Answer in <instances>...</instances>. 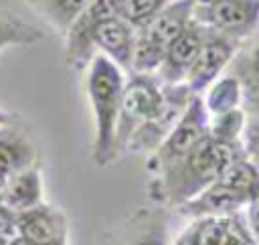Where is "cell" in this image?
<instances>
[{
	"instance_id": "25",
	"label": "cell",
	"mask_w": 259,
	"mask_h": 245,
	"mask_svg": "<svg viewBox=\"0 0 259 245\" xmlns=\"http://www.w3.org/2000/svg\"><path fill=\"white\" fill-rule=\"evenodd\" d=\"M245 223H247L249 233L253 235V239L259 243V198H255V200H251V202H249Z\"/></svg>"
},
{
	"instance_id": "28",
	"label": "cell",
	"mask_w": 259,
	"mask_h": 245,
	"mask_svg": "<svg viewBox=\"0 0 259 245\" xmlns=\"http://www.w3.org/2000/svg\"><path fill=\"white\" fill-rule=\"evenodd\" d=\"M12 115L6 111V109H2L0 107V128H12Z\"/></svg>"
},
{
	"instance_id": "17",
	"label": "cell",
	"mask_w": 259,
	"mask_h": 245,
	"mask_svg": "<svg viewBox=\"0 0 259 245\" xmlns=\"http://www.w3.org/2000/svg\"><path fill=\"white\" fill-rule=\"evenodd\" d=\"M219 182L245 194L249 200L259 198V170L247 158H239L233 164H229L221 172Z\"/></svg>"
},
{
	"instance_id": "9",
	"label": "cell",
	"mask_w": 259,
	"mask_h": 245,
	"mask_svg": "<svg viewBox=\"0 0 259 245\" xmlns=\"http://www.w3.org/2000/svg\"><path fill=\"white\" fill-rule=\"evenodd\" d=\"M176 245H259L239 213L223 217H198L182 231Z\"/></svg>"
},
{
	"instance_id": "6",
	"label": "cell",
	"mask_w": 259,
	"mask_h": 245,
	"mask_svg": "<svg viewBox=\"0 0 259 245\" xmlns=\"http://www.w3.org/2000/svg\"><path fill=\"white\" fill-rule=\"evenodd\" d=\"M241 47L239 38L227 36L223 32L210 30L204 26V36H202V45L198 49V55L184 79L186 89L192 95H200L204 93V89L217 79L221 77V73L225 71V67L235 59L237 51Z\"/></svg>"
},
{
	"instance_id": "26",
	"label": "cell",
	"mask_w": 259,
	"mask_h": 245,
	"mask_svg": "<svg viewBox=\"0 0 259 245\" xmlns=\"http://www.w3.org/2000/svg\"><path fill=\"white\" fill-rule=\"evenodd\" d=\"M243 103H247L253 115L259 117V83L243 87Z\"/></svg>"
},
{
	"instance_id": "35",
	"label": "cell",
	"mask_w": 259,
	"mask_h": 245,
	"mask_svg": "<svg viewBox=\"0 0 259 245\" xmlns=\"http://www.w3.org/2000/svg\"><path fill=\"white\" fill-rule=\"evenodd\" d=\"M0 130H2V128H0Z\"/></svg>"
},
{
	"instance_id": "27",
	"label": "cell",
	"mask_w": 259,
	"mask_h": 245,
	"mask_svg": "<svg viewBox=\"0 0 259 245\" xmlns=\"http://www.w3.org/2000/svg\"><path fill=\"white\" fill-rule=\"evenodd\" d=\"M8 245H36V243L26 239V237H22V235H14V237L8 239Z\"/></svg>"
},
{
	"instance_id": "11",
	"label": "cell",
	"mask_w": 259,
	"mask_h": 245,
	"mask_svg": "<svg viewBox=\"0 0 259 245\" xmlns=\"http://www.w3.org/2000/svg\"><path fill=\"white\" fill-rule=\"evenodd\" d=\"M134 40H136V30L127 22H123L119 16L101 20L93 30L95 51H101L99 55L107 57L121 71H130L132 67Z\"/></svg>"
},
{
	"instance_id": "30",
	"label": "cell",
	"mask_w": 259,
	"mask_h": 245,
	"mask_svg": "<svg viewBox=\"0 0 259 245\" xmlns=\"http://www.w3.org/2000/svg\"><path fill=\"white\" fill-rule=\"evenodd\" d=\"M6 180H8V178H0V202L4 200V190H6Z\"/></svg>"
},
{
	"instance_id": "24",
	"label": "cell",
	"mask_w": 259,
	"mask_h": 245,
	"mask_svg": "<svg viewBox=\"0 0 259 245\" xmlns=\"http://www.w3.org/2000/svg\"><path fill=\"white\" fill-rule=\"evenodd\" d=\"M16 235V213L0 202V237L10 239Z\"/></svg>"
},
{
	"instance_id": "18",
	"label": "cell",
	"mask_w": 259,
	"mask_h": 245,
	"mask_svg": "<svg viewBox=\"0 0 259 245\" xmlns=\"http://www.w3.org/2000/svg\"><path fill=\"white\" fill-rule=\"evenodd\" d=\"M45 38V32L34 24L16 16H0V51L6 47H28Z\"/></svg>"
},
{
	"instance_id": "34",
	"label": "cell",
	"mask_w": 259,
	"mask_h": 245,
	"mask_svg": "<svg viewBox=\"0 0 259 245\" xmlns=\"http://www.w3.org/2000/svg\"><path fill=\"white\" fill-rule=\"evenodd\" d=\"M51 245H65V241L63 243H51Z\"/></svg>"
},
{
	"instance_id": "31",
	"label": "cell",
	"mask_w": 259,
	"mask_h": 245,
	"mask_svg": "<svg viewBox=\"0 0 259 245\" xmlns=\"http://www.w3.org/2000/svg\"><path fill=\"white\" fill-rule=\"evenodd\" d=\"M26 2H28V4L32 6V8H38V6H40V4L45 2V0H26Z\"/></svg>"
},
{
	"instance_id": "20",
	"label": "cell",
	"mask_w": 259,
	"mask_h": 245,
	"mask_svg": "<svg viewBox=\"0 0 259 245\" xmlns=\"http://www.w3.org/2000/svg\"><path fill=\"white\" fill-rule=\"evenodd\" d=\"M247 115L245 109H231L227 113L210 115L208 117V136L217 142L225 144H241L243 128H245Z\"/></svg>"
},
{
	"instance_id": "19",
	"label": "cell",
	"mask_w": 259,
	"mask_h": 245,
	"mask_svg": "<svg viewBox=\"0 0 259 245\" xmlns=\"http://www.w3.org/2000/svg\"><path fill=\"white\" fill-rule=\"evenodd\" d=\"M172 0H119L117 16L134 30L148 26Z\"/></svg>"
},
{
	"instance_id": "5",
	"label": "cell",
	"mask_w": 259,
	"mask_h": 245,
	"mask_svg": "<svg viewBox=\"0 0 259 245\" xmlns=\"http://www.w3.org/2000/svg\"><path fill=\"white\" fill-rule=\"evenodd\" d=\"M208 134V113L202 105L200 95H192L188 105L184 107L182 115L162 140V144L152 152L148 160V170L158 174L168 166L176 164L184 156H188L196 144Z\"/></svg>"
},
{
	"instance_id": "29",
	"label": "cell",
	"mask_w": 259,
	"mask_h": 245,
	"mask_svg": "<svg viewBox=\"0 0 259 245\" xmlns=\"http://www.w3.org/2000/svg\"><path fill=\"white\" fill-rule=\"evenodd\" d=\"M134 245H166L162 239H158V237H148V239H140L138 243H134Z\"/></svg>"
},
{
	"instance_id": "1",
	"label": "cell",
	"mask_w": 259,
	"mask_h": 245,
	"mask_svg": "<svg viewBox=\"0 0 259 245\" xmlns=\"http://www.w3.org/2000/svg\"><path fill=\"white\" fill-rule=\"evenodd\" d=\"M239 158H245L241 144L217 142L206 134L188 156L154 174L152 198L180 207L217 182L221 172Z\"/></svg>"
},
{
	"instance_id": "32",
	"label": "cell",
	"mask_w": 259,
	"mask_h": 245,
	"mask_svg": "<svg viewBox=\"0 0 259 245\" xmlns=\"http://www.w3.org/2000/svg\"><path fill=\"white\" fill-rule=\"evenodd\" d=\"M212 2H221V0H194V4H212Z\"/></svg>"
},
{
	"instance_id": "15",
	"label": "cell",
	"mask_w": 259,
	"mask_h": 245,
	"mask_svg": "<svg viewBox=\"0 0 259 245\" xmlns=\"http://www.w3.org/2000/svg\"><path fill=\"white\" fill-rule=\"evenodd\" d=\"M40 198H42V180L36 166L24 168L6 180L2 205H6L10 211L22 213L26 209L40 205Z\"/></svg>"
},
{
	"instance_id": "10",
	"label": "cell",
	"mask_w": 259,
	"mask_h": 245,
	"mask_svg": "<svg viewBox=\"0 0 259 245\" xmlns=\"http://www.w3.org/2000/svg\"><path fill=\"white\" fill-rule=\"evenodd\" d=\"M202 36H204V26L192 18V22L166 49L164 59L156 71V77L166 85L184 83V79L198 55V49L202 45Z\"/></svg>"
},
{
	"instance_id": "16",
	"label": "cell",
	"mask_w": 259,
	"mask_h": 245,
	"mask_svg": "<svg viewBox=\"0 0 259 245\" xmlns=\"http://www.w3.org/2000/svg\"><path fill=\"white\" fill-rule=\"evenodd\" d=\"M200 99L208 117L227 113L243 105V85L237 75H221L204 89V95H200Z\"/></svg>"
},
{
	"instance_id": "4",
	"label": "cell",
	"mask_w": 259,
	"mask_h": 245,
	"mask_svg": "<svg viewBox=\"0 0 259 245\" xmlns=\"http://www.w3.org/2000/svg\"><path fill=\"white\" fill-rule=\"evenodd\" d=\"M164 109V85L156 75L132 73L130 81L123 83L117 128H115V150L117 158L125 152V146L136 130L154 121Z\"/></svg>"
},
{
	"instance_id": "2",
	"label": "cell",
	"mask_w": 259,
	"mask_h": 245,
	"mask_svg": "<svg viewBox=\"0 0 259 245\" xmlns=\"http://www.w3.org/2000/svg\"><path fill=\"white\" fill-rule=\"evenodd\" d=\"M123 71L103 55H93L87 65V97L95 119V140L91 156L95 164L107 166L117 160L115 128L123 91Z\"/></svg>"
},
{
	"instance_id": "23",
	"label": "cell",
	"mask_w": 259,
	"mask_h": 245,
	"mask_svg": "<svg viewBox=\"0 0 259 245\" xmlns=\"http://www.w3.org/2000/svg\"><path fill=\"white\" fill-rule=\"evenodd\" d=\"M239 71H241V75H239L237 79L241 81L243 87L259 83V43H255V45L241 57Z\"/></svg>"
},
{
	"instance_id": "8",
	"label": "cell",
	"mask_w": 259,
	"mask_h": 245,
	"mask_svg": "<svg viewBox=\"0 0 259 245\" xmlns=\"http://www.w3.org/2000/svg\"><path fill=\"white\" fill-rule=\"evenodd\" d=\"M194 20L210 30L243 40L259 24V0H221L194 4Z\"/></svg>"
},
{
	"instance_id": "14",
	"label": "cell",
	"mask_w": 259,
	"mask_h": 245,
	"mask_svg": "<svg viewBox=\"0 0 259 245\" xmlns=\"http://www.w3.org/2000/svg\"><path fill=\"white\" fill-rule=\"evenodd\" d=\"M36 152L30 144V140L12 128L0 130V178H10L12 174L34 166Z\"/></svg>"
},
{
	"instance_id": "22",
	"label": "cell",
	"mask_w": 259,
	"mask_h": 245,
	"mask_svg": "<svg viewBox=\"0 0 259 245\" xmlns=\"http://www.w3.org/2000/svg\"><path fill=\"white\" fill-rule=\"evenodd\" d=\"M241 146H243L245 158L259 170V117L257 115H251L245 121L243 136H241Z\"/></svg>"
},
{
	"instance_id": "33",
	"label": "cell",
	"mask_w": 259,
	"mask_h": 245,
	"mask_svg": "<svg viewBox=\"0 0 259 245\" xmlns=\"http://www.w3.org/2000/svg\"><path fill=\"white\" fill-rule=\"evenodd\" d=\"M0 245H8V239H4V237H0Z\"/></svg>"
},
{
	"instance_id": "7",
	"label": "cell",
	"mask_w": 259,
	"mask_h": 245,
	"mask_svg": "<svg viewBox=\"0 0 259 245\" xmlns=\"http://www.w3.org/2000/svg\"><path fill=\"white\" fill-rule=\"evenodd\" d=\"M119 0H89L81 14L71 22L65 32V61L69 67L81 71L89 65L95 55L93 30L95 26L111 16H117Z\"/></svg>"
},
{
	"instance_id": "21",
	"label": "cell",
	"mask_w": 259,
	"mask_h": 245,
	"mask_svg": "<svg viewBox=\"0 0 259 245\" xmlns=\"http://www.w3.org/2000/svg\"><path fill=\"white\" fill-rule=\"evenodd\" d=\"M89 0H45L36 10L42 14V18L57 28L59 32H67L71 22L81 14V10L87 6Z\"/></svg>"
},
{
	"instance_id": "13",
	"label": "cell",
	"mask_w": 259,
	"mask_h": 245,
	"mask_svg": "<svg viewBox=\"0 0 259 245\" xmlns=\"http://www.w3.org/2000/svg\"><path fill=\"white\" fill-rule=\"evenodd\" d=\"M249 202L251 200L245 194H241L217 180L210 186H206L202 192H198L194 198L180 205L178 209H180V213L196 217V219L198 217H223V215L239 213V209Z\"/></svg>"
},
{
	"instance_id": "3",
	"label": "cell",
	"mask_w": 259,
	"mask_h": 245,
	"mask_svg": "<svg viewBox=\"0 0 259 245\" xmlns=\"http://www.w3.org/2000/svg\"><path fill=\"white\" fill-rule=\"evenodd\" d=\"M194 18V0H172L148 26L136 30L132 73L156 75L166 49Z\"/></svg>"
},
{
	"instance_id": "12",
	"label": "cell",
	"mask_w": 259,
	"mask_h": 245,
	"mask_svg": "<svg viewBox=\"0 0 259 245\" xmlns=\"http://www.w3.org/2000/svg\"><path fill=\"white\" fill-rule=\"evenodd\" d=\"M67 233L65 217L47 205H36L22 213H16V235H22L36 245L63 243Z\"/></svg>"
}]
</instances>
